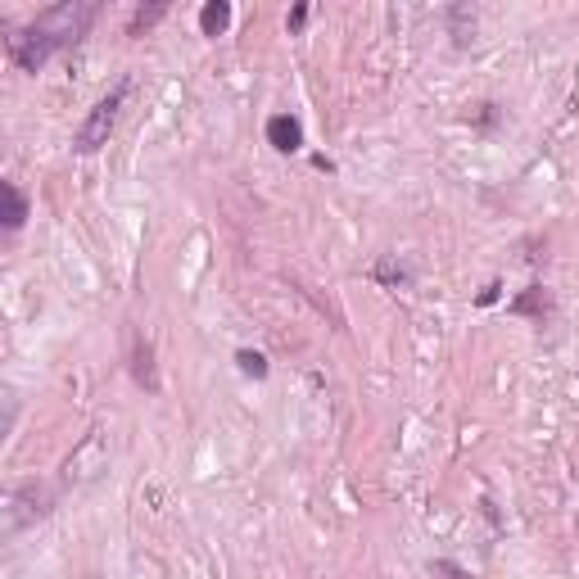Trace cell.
<instances>
[{"label": "cell", "instance_id": "1", "mask_svg": "<svg viewBox=\"0 0 579 579\" xmlns=\"http://www.w3.org/2000/svg\"><path fill=\"white\" fill-rule=\"evenodd\" d=\"M95 14H100V5H91V0L50 5V10H41L37 19L28 23V28L10 32V59L23 68V73H37V68H46L59 50H73L77 41L86 37Z\"/></svg>", "mask_w": 579, "mask_h": 579}, {"label": "cell", "instance_id": "2", "mask_svg": "<svg viewBox=\"0 0 579 579\" xmlns=\"http://www.w3.org/2000/svg\"><path fill=\"white\" fill-rule=\"evenodd\" d=\"M127 95H132V77H118V82L95 100L91 114L82 118V127H77V136H73L77 154H95L100 145H109V136H114V127H118V114H123V105H127Z\"/></svg>", "mask_w": 579, "mask_h": 579}, {"label": "cell", "instance_id": "3", "mask_svg": "<svg viewBox=\"0 0 579 579\" xmlns=\"http://www.w3.org/2000/svg\"><path fill=\"white\" fill-rule=\"evenodd\" d=\"M50 489H41V485H19L10 494V507H5V534H19L23 525H32L37 516H46L50 512Z\"/></svg>", "mask_w": 579, "mask_h": 579}, {"label": "cell", "instance_id": "4", "mask_svg": "<svg viewBox=\"0 0 579 579\" xmlns=\"http://www.w3.org/2000/svg\"><path fill=\"white\" fill-rule=\"evenodd\" d=\"M267 145L281 154H295L299 145H304V123H299L295 114H276L267 118Z\"/></svg>", "mask_w": 579, "mask_h": 579}, {"label": "cell", "instance_id": "5", "mask_svg": "<svg viewBox=\"0 0 579 579\" xmlns=\"http://www.w3.org/2000/svg\"><path fill=\"white\" fill-rule=\"evenodd\" d=\"M227 23H231V5L227 0H209L200 10V32L204 37H222L227 32Z\"/></svg>", "mask_w": 579, "mask_h": 579}, {"label": "cell", "instance_id": "6", "mask_svg": "<svg viewBox=\"0 0 579 579\" xmlns=\"http://www.w3.org/2000/svg\"><path fill=\"white\" fill-rule=\"evenodd\" d=\"M0 190H5V231H19L28 222V200H23V190L14 181H5Z\"/></svg>", "mask_w": 579, "mask_h": 579}, {"label": "cell", "instance_id": "7", "mask_svg": "<svg viewBox=\"0 0 579 579\" xmlns=\"http://www.w3.org/2000/svg\"><path fill=\"white\" fill-rule=\"evenodd\" d=\"M150 344H136V380H141L145 390H159V380H154V367H150Z\"/></svg>", "mask_w": 579, "mask_h": 579}, {"label": "cell", "instance_id": "8", "mask_svg": "<svg viewBox=\"0 0 579 579\" xmlns=\"http://www.w3.org/2000/svg\"><path fill=\"white\" fill-rule=\"evenodd\" d=\"M236 362H240V371H245V376H254V380H263L267 376V358L258 349H240L236 353Z\"/></svg>", "mask_w": 579, "mask_h": 579}, {"label": "cell", "instance_id": "9", "mask_svg": "<svg viewBox=\"0 0 579 579\" xmlns=\"http://www.w3.org/2000/svg\"><path fill=\"white\" fill-rule=\"evenodd\" d=\"M163 14H168V5H150V10H136V14H132V28H127V32H132V37H141L145 28H154V23L163 19Z\"/></svg>", "mask_w": 579, "mask_h": 579}, {"label": "cell", "instance_id": "10", "mask_svg": "<svg viewBox=\"0 0 579 579\" xmlns=\"http://www.w3.org/2000/svg\"><path fill=\"white\" fill-rule=\"evenodd\" d=\"M376 276H380V281H390V285H408L412 281V272L403 263H394V258H385V263L376 267Z\"/></svg>", "mask_w": 579, "mask_h": 579}, {"label": "cell", "instance_id": "11", "mask_svg": "<svg viewBox=\"0 0 579 579\" xmlns=\"http://www.w3.org/2000/svg\"><path fill=\"white\" fill-rule=\"evenodd\" d=\"M308 23V5H295V10H290V32H299Z\"/></svg>", "mask_w": 579, "mask_h": 579}]
</instances>
